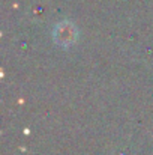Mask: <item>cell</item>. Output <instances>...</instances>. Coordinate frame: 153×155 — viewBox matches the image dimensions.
Here are the masks:
<instances>
[{"instance_id": "1", "label": "cell", "mask_w": 153, "mask_h": 155, "mask_svg": "<svg viewBox=\"0 0 153 155\" xmlns=\"http://www.w3.org/2000/svg\"><path fill=\"white\" fill-rule=\"evenodd\" d=\"M53 36H54V41L62 45V47H69L72 45L75 41H77V36H78V30L75 27L74 23L71 21H62L56 26L54 32H53Z\"/></svg>"}]
</instances>
